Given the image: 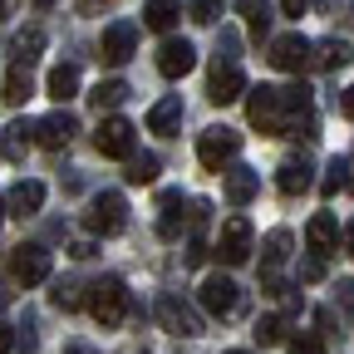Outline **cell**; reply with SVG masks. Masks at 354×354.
Segmentation results:
<instances>
[{"label":"cell","instance_id":"1","mask_svg":"<svg viewBox=\"0 0 354 354\" xmlns=\"http://www.w3.org/2000/svg\"><path fill=\"white\" fill-rule=\"evenodd\" d=\"M246 118H251V128L271 133V138H315V113H310V88L305 84H290V88L261 84V88H251Z\"/></svg>","mask_w":354,"mask_h":354},{"label":"cell","instance_id":"2","mask_svg":"<svg viewBox=\"0 0 354 354\" xmlns=\"http://www.w3.org/2000/svg\"><path fill=\"white\" fill-rule=\"evenodd\" d=\"M88 315H94L104 330L123 325V315H128V290H123V281H118V276L88 286Z\"/></svg>","mask_w":354,"mask_h":354},{"label":"cell","instance_id":"3","mask_svg":"<svg viewBox=\"0 0 354 354\" xmlns=\"http://www.w3.org/2000/svg\"><path fill=\"white\" fill-rule=\"evenodd\" d=\"M84 227L94 236H118L128 227V202L118 192H99L94 202H88V212H84Z\"/></svg>","mask_w":354,"mask_h":354},{"label":"cell","instance_id":"4","mask_svg":"<svg viewBox=\"0 0 354 354\" xmlns=\"http://www.w3.org/2000/svg\"><path fill=\"white\" fill-rule=\"evenodd\" d=\"M197 300H202V310L207 315H216V320H227V315H236V305H241V286L232 281V276H207L202 281V290H197Z\"/></svg>","mask_w":354,"mask_h":354},{"label":"cell","instance_id":"5","mask_svg":"<svg viewBox=\"0 0 354 354\" xmlns=\"http://www.w3.org/2000/svg\"><path fill=\"white\" fill-rule=\"evenodd\" d=\"M158 325H162L167 335H177V339H192V335H202L197 310H192L183 295H162V300H158Z\"/></svg>","mask_w":354,"mask_h":354},{"label":"cell","instance_id":"6","mask_svg":"<svg viewBox=\"0 0 354 354\" xmlns=\"http://www.w3.org/2000/svg\"><path fill=\"white\" fill-rule=\"evenodd\" d=\"M236 148H241V133H232V128H207L197 138V158L207 172H221V162H232Z\"/></svg>","mask_w":354,"mask_h":354},{"label":"cell","instance_id":"7","mask_svg":"<svg viewBox=\"0 0 354 354\" xmlns=\"http://www.w3.org/2000/svg\"><path fill=\"white\" fill-rule=\"evenodd\" d=\"M216 256H221V266H241L251 256V221L246 216H227V221H221Z\"/></svg>","mask_w":354,"mask_h":354},{"label":"cell","instance_id":"8","mask_svg":"<svg viewBox=\"0 0 354 354\" xmlns=\"http://www.w3.org/2000/svg\"><path fill=\"white\" fill-rule=\"evenodd\" d=\"M241 94H246V74H241L232 59H227V64L216 59V64H212V79H207V99H212V104H236Z\"/></svg>","mask_w":354,"mask_h":354},{"label":"cell","instance_id":"9","mask_svg":"<svg viewBox=\"0 0 354 354\" xmlns=\"http://www.w3.org/2000/svg\"><path fill=\"white\" fill-rule=\"evenodd\" d=\"M10 276H15L20 286L50 281V251H44V246H15V256H10Z\"/></svg>","mask_w":354,"mask_h":354},{"label":"cell","instance_id":"10","mask_svg":"<svg viewBox=\"0 0 354 354\" xmlns=\"http://www.w3.org/2000/svg\"><path fill=\"white\" fill-rule=\"evenodd\" d=\"M94 148L104 158H133V123L128 118H104L94 133Z\"/></svg>","mask_w":354,"mask_h":354},{"label":"cell","instance_id":"11","mask_svg":"<svg viewBox=\"0 0 354 354\" xmlns=\"http://www.w3.org/2000/svg\"><path fill=\"white\" fill-rule=\"evenodd\" d=\"M30 133H35V143L39 148H69V138L79 133V118L74 113H50V118H39V123H30Z\"/></svg>","mask_w":354,"mask_h":354},{"label":"cell","instance_id":"12","mask_svg":"<svg viewBox=\"0 0 354 354\" xmlns=\"http://www.w3.org/2000/svg\"><path fill=\"white\" fill-rule=\"evenodd\" d=\"M310 39L305 35H281V39H271V64L276 69H286V74H300L305 64H310Z\"/></svg>","mask_w":354,"mask_h":354},{"label":"cell","instance_id":"13","mask_svg":"<svg viewBox=\"0 0 354 354\" xmlns=\"http://www.w3.org/2000/svg\"><path fill=\"white\" fill-rule=\"evenodd\" d=\"M192 69H197V50H192L187 39H167L162 50H158V74L162 79H183Z\"/></svg>","mask_w":354,"mask_h":354},{"label":"cell","instance_id":"14","mask_svg":"<svg viewBox=\"0 0 354 354\" xmlns=\"http://www.w3.org/2000/svg\"><path fill=\"white\" fill-rule=\"evenodd\" d=\"M133 44H138V30H133V25H109L104 39H99V59L104 64H123L133 55Z\"/></svg>","mask_w":354,"mask_h":354},{"label":"cell","instance_id":"15","mask_svg":"<svg viewBox=\"0 0 354 354\" xmlns=\"http://www.w3.org/2000/svg\"><path fill=\"white\" fill-rule=\"evenodd\" d=\"M6 202H10V216H20V221H25V216H35V212L44 207V183H35V177H20V183L10 187V197H6Z\"/></svg>","mask_w":354,"mask_h":354},{"label":"cell","instance_id":"16","mask_svg":"<svg viewBox=\"0 0 354 354\" xmlns=\"http://www.w3.org/2000/svg\"><path fill=\"white\" fill-rule=\"evenodd\" d=\"M305 241H310V251H315V256H330V251L339 246L335 216H330V212H315V216H310V227H305Z\"/></svg>","mask_w":354,"mask_h":354},{"label":"cell","instance_id":"17","mask_svg":"<svg viewBox=\"0 0 354 354\" xmlns=\"http://www.w3.org/2000/svg\"><path fill=\"white\" fill-rule=\"evenodd\" d=\"M256 187H261V177H256L251 167H241V162H236V167H227V183H221V192H227V202H232V207H246V202L256 197Z\"/></svg>","mask_w":354,"mask_h":354},{"label":"cell","instance_id":"18","mask_svg":"<svg viewBox=\"0 0 354 354\" xmlns=\"http://www.w3.org/2000/svg\"><path fill=\"white\" fill-rule=\"evenodd\" d=\"M315 177H310V162H300V158H290V162H281V172H276V187L286 192V197H295V192H305Z\"/></svg>","mask_w":354,"mask_h":354},{"label":"cell","instance_id":"19","mask_svg":"<svg viewBox=\"0 0 354 354\" xmlns=\"http://www.w3.org/2000/svg\"><path fill=\"white\" fill-rule=\"evenodd\" d=\"M44 88H50V99L69 104V99L79 94V69H74V64H55V69H50V79H44Z\"/></svg>","mask_w":354,"mask_h":354},{"label":"cell","instance_id":"20","mask_svg":"<svg viewBox=\"0 0 354 354\" xmlns=\"http://www.w3.org/2000/svg\"><path fill=\"white\" fill-rule=\"evenodd\" d=\"M183 207H187V202H183V192H162V202H158V212H162L158 232H162L167 241H172L177 232H183Z\"/></svg>","mask_w":354,"mask_h":354},{"label":"cell","instance_id":"21","mask_svg":"<svg viewBox=\"0 0 354 354\" xmlns=\"http://www.w3.org/2000/svg\"><path fill=\"white\" fill-rule=\"evenodd\" d=\"M177 123H183V99H177V94H167L162 104H153V113H148V128L153 133H172Z\"/></svg>","mask_w":354,"mask_h":354},{"label":"cell","instance_id":"22","mask_svg":"<svg viewBox=\"0 0 354 354\" xmlns=\"http://www.w3.org/2000/svg\"><path fill=\"white\" fill-rule=\"evenodd\" d=\"M177 15H183L177 0H148V6H143V25H148V30H172Z\"/></svg>","mask_w":354,"mask_h":354},{"label":"cell","instance_id":"23","mask_svg":"<svg viewBox=\"0 0 354 354\" xmlns=\"http://www.w3.org/2000/svg\"><path fill=\"white\" fill-rule=\"evenodd\" d=\"M286 256H290V232L281 227V232H271V236L261 241V266H266V271H276Z\"/></svg>","mask_w":354,"mask_h":354},{"label":"cell","instance_id":"24","mask_svg":"<svg viewBox=\"0 0 354 354\" xmlns=\"http://www.w3.org/2000/svg\"><path fill=\"white\" fill-rule=\"evenodd\" d=\"M35 94V79H30V64H15L6 74V104H25Z\"/></svg>","mask_w":354,"mask_h":354},{"label":"cell","instance_id":"25","mask_svg":"<svg viewBox=\"0 0 354 354\" xmlns=\"http://www.w3.org/2000/svg\"><path fill=\"white\" fill-rule=\"evenodd\" d=\"M236 10L246 15V25H251V35H256V39L271 30V6H266V0H236Z\"/></svg>","mask_w":354,"mask_h":354},{"label":"cell","instance_id":"26","mask_svg":"<svg viewBox=\"0 0 354 354\" xmlns=\"http://www.w3.org/2000/svg\"><path fill=\"white\" fill-rule=\"evenodd\" d=\"M123 99H128V84H123V79H109V84H99L94 94H88V104H94L99 113H104V109H118Z\"/></svg>","mask_w":354,"mask_h":354},{"label":"cell","instance_id":"27","mask_svg":"<svg viewBox=\"0 0 354 354\" xmlns=\"http://www.w3.org/2000/svg\"><path fill=\"white\" fill-rule=\"evenodd\" d=\"M123 177H128L133 187L158 183V158H153V153H143V158H128V172H123Z\"/></svg>","mask_w":354,"mask_h":354},{"label":"cell","instance_id":"28","mask_svg":"<svg viewBox=\"0 0 354 354\" xmlns=\"http://www.w3.org/2000/svg\"><path fill=\"white\" fill-rule=\"evenodd\" d=\"M30 143H35V133H30V123H10V128H6V153H10L15 162H20V158L30 153Z\"/></svg>","mask_w":354,"mask_h":354},{"label":"cell","instance_id":"29","mask_svg":"<svg viewBox=\"0 0 354 354\" xmlns=\"http://www.w3.org/2000/svg\"><path fill=\"white\" fill-rule=\"evenodd\" d=\"M251 335H256V344H261V349H266V344H281V335H286V320H281V315H261Z\"/></svg>","mask_w":354,"mask_h":354},{"label":"cell","instance_id":"30","mask_svg":"<svg viewBox=\"0 0 354 354\" xmlns=\"http://www.w3.org/2000/svg\"><path fill=\"white\" fill-rule=\"evenodd\" d=\"M39 50H44V30H25V35L15 39V64H30Z\"/></svg>","mask_w":354,"mask_h":354},{"label":"cell","instance_id":"31","mask_svg":"<svg viewBox=\"0 0 354 354\" xmlns=\"http://www.w3.org/2000/svg\"><path fill=\"white\" fill-rule=\"evenodd\" d=\"M315 64H320V69H339V64H349V44H344V39H325Z\"/></svg>","mask_w":354,"mask_h":354},{"label":"cell","instance_id":"32","mask_svg":"<svg viewBox=\"0 0 354 354\" xmlns=\"http://www.w3.org/2000/svg\"><path fill=\"white\" fill-rule=\"evenodd\" d=\"M187 10L197 25H216L221 20V0H187Z\"/></svg>","mask_w":354,"mask_h":354},{"label":"cell","instance_id":"33","mask_svg":"<svg viewBox=\"0 0 354 354\" xmlns=\"http://www.w3.org/2000/svg\"><path fill=\"white\" fill-rule=\"evenodd\" d=\"M290 354H325V339L310 335V330H300V335L290 339Z\"/></svg>","mask_w":354,"mask_h":354},{"label":"cell","instance_id":"34","mask_svg":"<svg viewBox=\"0 0 354 354\" xmlns=\"http://www.w3.org/2000/svg\"><path fill=\"white\" fill-rule=\"evenodd\" d=\"M55 305H59V310H74V305H79V286L59 281V286H55Z\"/></svg>","mask_w":354,"mask_h":354},{"label":"cell","instance_id":"35","mask_svg":"<svg viewBox=\"0 0 354 354\" xmlns=\"http://www.w3.org/2000/svg\"><path fill=\"white\" fill-rule=\"evenodd\" d=\"M344 187V158H335L330 162V177H325V192H339Z\"/></svg>","mask_w":354,"mask_h":354},{"label":"cell","instance_id":"36","mask_svg":"<svg viewBox=\"0 0 354 354\" xmlns=\"http://www.w3.org/2000/svg\"><path fill=\"white\" fill-rule=\"evenodd\" d=\"M300 276H305V281H320V276H325V261H320V256H310V261L300 266Z\"/></svg>","mask_w":354,"mask_h":354},{"label":"cell","instance_id":"37","mask_svg":"<svg viewBox=\"0 0 354 354\" xmlns=\"http://www.w3.org/2000/svg\"><path fill=\"white\" fill-rule=\"evenodd\" d=\"M69 256H74V261H88V256H94V241H74Z\"/></svg>","mask_w":354,"mask_h":354},{"label":"cell","instance_id":"38","mask_svg":"<svg viewBox=\"0 0 354 354\" xmlns=\"http://www.w3.org/2000/svg\"><path fill=\"white\" fill-rule=\"evenodd\" d=\"M339 113H344V118H354V84H349L344 94H339Z\"/></svg>","mask_w":354,"mask_h":354},{"label":"cell","instance_id":"39","mask_svg":"<svg viewBox=\"0 0 354 354\" xmlns=\"http://www.w3.org/2000/svg\"><path fill=\"white\" fill-rule=\"evenodd\" d=\"M15 349V330L10 325H0V354H10Z\"/></svg>","mask_w":354,"mask_h":354},{"label":"cell","instance_id":"40","mask_svg":"<svg viewBox=\"0 0 354 354\" xmlns=\"http://www.w3.org/2000/svg\"><path fill=\"white\" fill-rule=\"evenodd\" d=\"M305 6H310V0H281V10H286V15H305Z\"/></svg>","mask_w":354,"mask_h":354},{"label":"cell","instance_id":"41","mask_svg":"<svg viewBox=\"0 0 354 354\" xmlns=\"http://www.w3.org/2000/svg\"><path fill=\"white\" fill-rule=\"evenodd\" d=\"M344 187L354 192V158H344Z\"/></svg>","mask_w":354,"mask_h":354},{"label":"cell","instance_id":"42","mask_svg":"<svg viewBox=\"0 0 354 354\" xmlns=\"http://www.w3.org/2000/svg\"><path fill=\"white\" fill-rule=\"evenodd\" d=\"M344 251L354 256V221H349V227H344Z\"/></svg>","mask_w":354,"mask_h":354},{"label":"cell","instance_id":"43","mask_svg":"<svg viewBox=\"0 0 354 354\" xmlns=\"http://www.w3.org/2000/svg\"><path fill=\"white\" fill-rule=\"evenodd\" d=\"M339 290H344V305H349V310H354V281H344V286H339Z\"/></svg>","mask_w":354,"mask_h":354},{"label":"cell","instance_id":"44","mask_svg":"<svg viewBox=\"0 0 354 354\" xmlns=\"http://www.w3.org/2000/svg\"><path fill=\"white\" fill-rule=\"evenodd\" d=\"M10 10H15V0H0V20H10Z\"/></svg>","mask_w":354,"mask_h":354},{"label":"cell","instance_id":"45","mask_svg":"<svg viewBox=\"0 0 354 354\" xmlns=\"http://www.w3.org/2000/svg\"><path fill=\"white\" fill-rule=\"evenodd\" d=\"M315 6H320V15H330V10H335V0H315Z\"/></svg>","mask_w":354,"mask_h":354},{"label":"cell","instance_id":"46","mask_svg":"<svg viewBox=\"0 0 354 354\" xmlns=\"http://www.w3.org/2000/svg\"><path fill=\"white\" fill-rule=\"evenodd\" d=\"M69 354H88V349H84V344H74V349H69Z\"/></svg>","mask_w":354,"mask_h":354},{"label":"cell","instance_id":"47","mask_svg":"<svg viewBox=\"0 0 354 354\" xmlns=\"http://www.w3.org/2000/svg\"><path fill=\"white\" fill-rule=\"evenodd\" d=\"M35 6H55V0H35Z\"/></svg>","mask_w":354,"mask_h":354},{"label":"cell","instance_id":"48","mask_svg":"<svg viewBox=\"0 0 354 354\" xmlns=\"http://www.w3.org/2000/svg\"><path fill=\"white\" fill-rule=\"evenodd\" d=\"M0 216H6V202H0Z\"/></svg>","mask_w":354,"mask_h":354},{"label":"cell","instance_id":"49","mask_svg":"<svg viewBox=\"0 0 354 354\" xmlns=\"http://www.w3.org/2000/svg\"><path fill=\"white\" fill-rule=\"evenodd\" d=\"M232 354H246V349H232Z\"/></svg>","mask_w":354,"mask_h":354},{"label":"cell","instance_id":"50","mask_svg":"<svg viewBox=\"0 0 354 354\" xmlns=\"http://www.w3.org/2000/svg\"><path fill=\"white\" fill-rule=\"evenodd\" d=\"M88 6H94V0H88Z\"/></svg>","mask_w":354,"mask_h":354}]
</instances>
